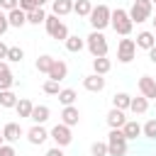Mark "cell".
I'll return each mask as SVG.
<instances>
[{"label": "cell", "instance_id": "6da1fadb", "mask_svg": "<svg viewBox=\"0 0 156 156\" xmlns=\"http://www.w3.org/2000/svg\"><path fill=\"white\" fill-rule=\"evenodd\" d=\"M110 24H112V29L117 32V34H122V37H129V32H132V20H129V15H127V10H122V7H115L112 12H110Z\"/></svg>", "mask_w": 156, "mask_h": 156}, {"label": "cell", "instance_id": "7a4b0ae2", "mask_svg": "<svg viewBox=\"0 0 156 156\" xmlns=\"http://www.w3.org/2000/svg\"><path fill=\"white\" fill-rule=\"evenodd\" d=\"M85 46H88V51H90L95 58L107 56V39H105L102 32H90V34L85 37Z\"/></svg>", "mask_w": 156, "mask_h": 156}, {"label": "cell", "instance_id": "3957f363", "mask_svg": "<svg viewBox=\"0 0 156 156\" xmlns=\"http://www.w3.org/2000/svg\"><path fill=\"white\" fill-rule=\"evenodd\" d=\"M127 154V139L122 129H112L107 134V156H124Z\"/></svg>", "mask_w": 156, "mask_h": 156}, {"label": "cell", "instance_id": "277c9868", "mask_svg": "<svg viewBox=\"0 0 156 156\" xmlns=\"http://www.w3.org/2000/svg\"><path fill=\"white\" fill-rule=\"evenodd\" d=\"M110 7L107 5H98V7H93L90 10V15H88V20H90V24H93V32H102L107 24H110Z\"/></svg>", "mask_w": 156, "mask_h": 156}, {"label": "cell", "instance_id": "5b68a950", "mask_svg": "<svg viewBox=\"0 0 156 156\" xmlns=\"http://www.w3.org/2000/svg\"><path fill=\"white\" fill-rule=\"evenodd\" d=\"M44 24H46V32H49L51 39H58V41H66V39H68V27H66L56 15H46Z\"/></svg>", "mask_w": 156, "mask_h": 156}, {"label": "cell", "instance_id": "8992f818", "mask_svg": "<svg viewBox=\"0 0 156 156\" xmlns=\"http://www.w3.org/2000/svg\"><path fill=\"white\" fill-rule=\"evenodd\" d=\"M151 2L149 0H134V5H132V10L127 12L129 15V20H132V24L136 22V24H141V22H146L149 17H151Z\"/></svg>", "mask_w": 156, "mask_h": 156}, {"label": "cell", "instance_id": "52a82bcc", "mask_svg": "<svg viewBox=\"0 0 156 156\" xmlns=\"http://www.w3.org/2000/svg\"><path fill=\"white\" fill-rule=\"evenodd\" d=\"M49 136L56 141V146H68L71 144V139H73V134H71V127H66V124H56L51 132H49Z\"/></svg>", "mask_w": 156, "mask_h": 156}, {"label": "cell", "instance_id": "ba28073f", "mask_svg": "<svg viewBox=\"0 0 156 156\" xmlns=\"http://www.w3.org/2000/svg\"><path fill=\"white\" fill-rule=\"evenodd\" d=\"M134 51H136L134 39H122L119 46H117V58H119L122 63H129V61L134 58Z\"/></svg>", "mask_w": 156, "mask_h": 156}, {"label": "cell", "instance_id": "9c48e42d", "mask_svg": "<svg viewBox=\"0 0 156 156\" xmlns=\"http://www.w3.org/2000/svg\"><path fill=\"white\" fill-rule=\"evenodd\" d=\"M139 90H141V98L156 100V80H154L151 76H141V78H139Z\"/></svg>", "mask_w": 156, "mask_h": 156}, {"label": "cell", "instance_id": "30bf717a", "mask_svg": "<svg viewBox=\"0 0 156 156\" xmlns=\"http://www.w3.org/2000/svg\"><path fill=\"white\" fill-rule=\"evenodd\" d=\"M46 76H49V80H56V83H61V80L68 76V66H66L63 61L54 58V66H51V71H49Z\"/></svg>", "mask_w": 156, "mask_h": 156}, {"label": "cell", "instance_id": "8fae6325", "mask_svg": "<svg viewBox=\"0 0 156 156\" xmlns=\"http://www.w3.org/2000/svg\"><path fill=\"white\" fill-rule=\"evenodd\" d=\"M78 119H80V112H78V107H76V105L63 107V112H61V124H66V127H76V124H78Z\"/></svg>", "mask_w": 156, "mask_h": 156}, {"label": "cell", "instance_id": "7c38bea8", "mask_svg": "<svg viewBox=\"0 0 156 156\" xmlns=\"http://www.w3.org/2000/svg\"><path fill=\"white\" fill-rule=\"evenodd\" d=\"M83 88H85V90H90V93H100V90L105 88V78H102V76H98V73L85 76V78H83Z\"/></svg>", "mask_w": 156, "mask_h": 156}, {"label": "cell", "instance_id": "4fadbf2b", "mask_svg": "<svg viewBox=\"0 0 156 156\" xmlns=\"http://www.w3.org/2000/svg\"><path fill=\"white\" fill-rule=\"evenodd\" d=\"M20 136H22V127H20L17 122H7V124L2 127V139H5V141L12 144V141H17Z\"/></svg>", "mask_w": 156, "mask_h": 156}, {"label": "cell", "instance_id": "5bb4252c", "mask_svg": "<svg viewBox=\"0 0 156 156\" xmlns=\"http://www.w3.org/2000/svg\"><path fill=\"white\" fill-rule=\"evenodd\" d=\"M49 115H51V110H49L46 105H34V107H32V115H29V119H32L34 124H44V122L49 119Z\"/></svg>", "mask_w": 156, "mask_h": 156}, {"label": "cell", "instance_id": "9a60e30c", "mask_svg": "<svg viewBox=\"0 0 156 156\" xmlns=\"http://www.w3.org/2000/svg\"><path fill=\"white\" fill-rule=\"evenodd\" d=\"M124 122H127V117H124L122 110H115V107H112V110L107 112V124H110V129H122Z\"/></svg>", "mask_w": 156, "mask_h": 156}, {"label": "cell", "instance_id": "2e32d148", "mask_svg": "<svg viewBox=\"0 0 156 156\" xmlns=\"http://www.w3.org/2000/svg\"><path fill=\"white\" fill-rule=\"evenodd\" d=\"M27 139H29L32 144H44V141L49 139V132H46L41 124H34V127L27 132Z\"/></svg>", "mask_w": 156, "mask_h": 156}, {"label": "cell", "instance_id": "e0dca14e", "mask_svg": "<svg viewBox=\"0 0 156 156\" xmlns=\"http://www.w3.org/2000/svg\"><path fill=\"white\" fill-rule=\"evenodd\" d=\"M122 134H124L127 141H129V139H136V136L141 134V124H139L136 119H127L124 127H122Z\"/></svg>", "mask_w": 156, "mask_h": 156}, {"label": "cell", "instance_id": "ac0fdd59", "mask_svg": "<svg viewBox=\"0 0 156 156\" xmlns=\"http://www.w3.org/2000/svg\"><path fill=\"white\" fill-rule=\"evenodd\" d=\"M7 22H10V27H22V24H27V12L15 7L7 12Z\"/></svg>", "mask_w": 156, "mask_h": 156}, {"label": "cell", "instance_id": "d6986e66", "mask_svg": "<svg viewBox=\"0 0 156 156\" xmlns=\"http://www.w3.org/2000/svg\"><path fill=\"white\" fill-rule=\"evenodd\" d=\"M139 49H151V46H156V37H154V32H139L136 34V41H134Z\"/></svg>", "mask_w": 156, "mask_h": 156}, {"label": "cell", "instance_id": "ffe728a7", "mask_svg": "<svg viewBox=\"0 0 156 156\" xmlns=\"http://www.w3.org/2000/svg\"><path fill=\"white\" fill-rule=\"evenodd\" d=\"M51 10H54V15H56V17H63V15L73 12V0H54Z\"/></svg>", "mask_w": 156, "mask_h": 156}, {"label": "cell", "instance_id": "44dd1931", "mask_svg": "<svg viewBox=\"0 0 156 156\" xmlns=\"http://www.w3.org/2000/svg\"><path fill=\"white\" fill-rule=\"evenodd\" d=\"M63 44H66V49H68V51H71V54H78V51H80V49H83V46H85V39H80V37H78V34H73V37H71V34H68V39H66V41H63Z\"/></svg>", "mask_w": 156, "mask_h": 156}, {"label": "cell", "instance_id": "7402d4cb", "mask_svg": "<svg viewBox=\"0 0 156 156\" xmlns=\"http://www.w3.org/2000/svg\"><path fill=\"white\" fill-rule=\"evenodd\" d=\"M56 98H58V102H61L63 107H68V105H73V102H76V98H78V93H76L73 88H63V90H61V93H58Z\"/></svg>", "mask_w": 156, "mask_h": 156}, {"label": "cell", "instance_id": "603a6c76", "mask_svg": "<svg viewBox=\"0 0 156 156\" xmlns=\"http://www.w3.org/2000/svg\"><path fill=\"white\" fill-rule=\"evenodd\" d=\"M110 68H112L110 58H105V56H100V58H93V71H95L98 76H105Z\"/></svg>", "mask_w": 156, "mask_h": 156}, {"label": "cell", "instance_id": "cb8c5ba5", "mask_svg": "<svg viewBox=\"0 0 156 156\" xmlns=\"http://www.w3.org/2000/svg\"><path fill=\"white\" fill-rule=\"evenodd\" d=\"M129 102H132V98H129L127 93H117V95L112 98V107H115V110H122V112L129 110Z\"/></svg>", "mask_w": 156, "mask_h": 156}, {"label": "cell", "instance_id": "d4e9b609", "mask_svg": "<svg viewBox=\"0 0 156 156\" xmlns=\"http://www.w3.org/2000/svg\"><path fill=\"white\" fill-rule=\"evenodd\" d=\"M129 110H132L134 115H144V112L149 110V100H146V98H132Z\"/></svg>", "mask_w": 156, "mask_h": 156}, {"label": "cell", "instance_id": "484cf974", "mask_svg": "<svg viewBox=\"0 0 156 156\" xmlns=\"http://www.w3.org/2000/svg\"><path fill=\"white\" fill-rule=\"evenodd\" d=\"M90 10H93L90 0H76V2H73V12H76L78 17H88Z\"/></svg>", "mask_w": 156, "mask_h": 156}, {"label": "cell", "instance_id": "4316f807", "mask_svg": "<svg viewBox=\"0 0 156 156\" xmlns=\"http://www.w3.org/2000/svg\"><path fill=\"white\" fill-rule=\"evenodd\" d=\"M51 66H54V56L44 54V56H39V58H37V71H39V73H49V71H51Z\"/></svg>", "mask_w": 156, "mask_h": 156}, {"label": "cell", "instance_id": "83f0119b", "mask_svg": "<svg viewBox=\"0 0 156 156\" xmlns=\"http://www.w3.org/2000/svg\"><path fill=\"white\" fill-rule=\"evenodd\" d=\"M17 105V95L12 90H0V107H15Z\"/></svg>", "mask_w": 156, "mask_h": 156}, {"label": "cell", "instance_id": "f1b7e54d", "mask_svg": "<svg viewBox=\"0 0 156 156\" xmlns=\"http://www.w3.org/2000/svg\"><path fill=\"white\" fill-rule=\"evenodd\" d=\"M32 107H34V105H32L27 98L17 100V105H15V110H17V115H20V117H29V115H32Z\"/></svg>", "mask_w": 156, "mask_h": 156}, {"label": "cell", "instance_id": "f546056e", "mask_svg": "<svg viewBox=\"0 0 156 156\" xmlns=\"http://www.w3.org/2000/svg\"><path fill=\"white\" fill-rule=\"evenodd\" d=\"M44 20H46V12H44L41 7H39V10H32V12H27V22H29V24H41Z\"/></svg>", "mask_w": 156, "mask_h": 156}, {"label": "cell", "instance_id": "4dcf8cb0", "mask_svg": "<svg viewBox=\"0 0 156 156\" xmlns=\"http://www.w3.org/2000/svg\"><path fill=\"white\" fill-rule=\"evenodd\" d=\"M44 2H46V0H20V10H24V12H32V10H39Z\"/></svg>", "mask_w": 156, "mask_h": 156}, {"label": "cell", "instance_id": "1f68e13d", "mask_svg": "<svg viewBox=\"0 0 156 156\" xmlns=\"http://www.w3.org/2000/svg\"><path fill=\"white\" fill-rule=\"evenodd\" d=\"M12 83H15V76H12V71H5V73H0V90H10V88H12Z\"/></svg>", "mask_w": 156, "mask_h": 156}, {"label": "cell", "instance_id": "d6a6232c", "mask_svg": "<svg viewBox=\"0 0 156 156\" xmlns=\"http://www.w3.org/2000/svg\"><path fill=\"white\" fill-rule=\"evenodd\" d=\"M141 132H144V136H149V139H156V117H151L144 127H141Z\"/></svg>", "mask_w": 156, "mask_h": 156}, {"label": "cell", "instance_id": "836d02e7", "mask_svg": "<svg viewBox=\"0 0 156 156\" xmlns=\"http://www.w3.org/2000/svg\"><path fill=\"white\" fill-rule=\"evenodd\" d=\"M22 58H24V51H22L20 46H10V49H7V61H15V63H17V61H22Z\"/></svg>", "mask_w": 156, "mask_h": 156}, {"label": "cell", "instance_id": "e575fe53", "mask_svg": "<svg viewBox=\"0 0 156 156\" xmlns=\"http://www.w3.org/2000/svg\"><path fill=\"white\" fill-rule=\"evenodd\" d=\"M90 151H93V156H107V144L105 141H95L90 146Z\"/></svg>", "mask_w": 156, "mask_h": 156}, {"label": "cell", "instance_id": "d590c367", "mask_svg": "<svg viewBox=\"0 0 156 156\" xmlns=\"http://www.w3.org/2000/svg\"><path fill=\"white\" fill-rule=\"evenodd\" d=\"M44 93H46V95H58L61 88H58L56 80H46V83H44Z\"/></svg>", "mask_w": 156, "mask_h": 156}, {"label": "cell", "instance_id": "8d00e7d4", "mask_svg": "<svg viewBox=\"0 0 156 156\" xmlns=\"http://www.w3.org/2000/svg\"><path fill=\"white\" fill-rule=\"evenodd\" d=\"M15 7H20V0H0V10H15Z\"/></svg>", "mask_w": 156, "mask_h": 156}, {"label": "cell", "instance_id": "74e56055", "mask_svg": "<svg viewBox=\"0 0 156 156\" xmlns=\"http://www.w3.org/2000/svg\"><path fill=\"white\" fill-rule=\"evenodd\" d=\"M10 29V22H7V15H0V37Z\"/></svg>", "mask_w": 156, "mask_h": 156}, {"label": "cell", "instance_id": "f35d334b", "mask_svg": "<svg viewBox=\"0 0 156 156\" xmlns=\"http://www.w3.org/2000/svg\"><path fill=\"white\" fill-rule=\"evenodd\" d=\"M0 156H17V154H15V149H12L10 144H2V146H0Z\"/></svg>", "mask_w": 156, "mask_h": 156}, {"label": "cell", "instance_id": "ab89813d", "mask_svg": "<svg viewBox=\"0 0 156 156\" xmlns=\"http://www.w3.org/2000/svg\"><path fill=\"white\" fill-rule=\"evenodd\" d=\"M46 156H63V149H61V146H54V149L46 151Z\"/></svg>", "mask_w": 156, "mask_h": 156}, {"label": "cell", "instance_id": "60d3db41", "mask_svg": "<svg viewBox=\"0 0 156 156\" xmlns=\"http://www.w3.org/2000/svg\"><path fill=\"white\" fill-rule=\"evenodd\" d=\"M7 49H10V46H5V44L0 41V61H7Z\"/></svg>", "mask_w": 156, "mask_h": 156}, {"label": "cell", "instance_id": "b9f144b4", "mask_svg": "<svg viewBox=\"0 0 156 156\" xmlns=\"http://www.w3.org/2000/svg\"><path fill=\"white\" fill-rule=\"evenodd\" d=\"M149 61H151V63H156V46H151V49H149Z\"/></svg>", "mask_w": 156, "mask_h": 156}, {"label": "cell", "instance_id": "7bdbcfd3", "mask_svg": "<svg viewBox=\"0 0 156 156\" xmlns=\"http://www.w3.org/2000/svg\"><path fill=\"white\" fill-rule=\"evenodd\" d=\"M5 71H10V66H7V61H0V73H5Z\"/></svg>", "mask_w": 156, "mask_h": 156}, {"label": "cell", "instance_id": "ee69618b", "mask_svg": "<svg viewBox=\"0 0 156 156\" xmlns=\"http://www.w3.org/2000/svg\"><path fill=\"white\" fill-rule=\"evenodd\" d=\"M2 144H5V139H2V134H0V146H2Z\"/></svg>", "mask_w": 156, "mask_h": 156}, {"label": "cell", "instance_id": "f6af8a7d", "mask_svg": "<svg viewBox=\"0 0 156 156\" xmlns=\"http://www.w3.org/2000/svg\"><path fill=\"white\" fill-rule=\"evenodd\" d=\"M149 2H151V5H156V0H149Z\"/></svg>", "mask_w": 156, "mask_h": 156}, {"label": "cell", "instance_id": "bcb514c9", "mask_svg": "<svg viewBox=\"0 0 156 156\" xmlns=\"http://www.w3.org/2000/svg\"><path fill=\"white\" fill-rule=\"evenodd\" d=\"M154 27H156V20H154Z\"/></svg>", "mask_w": 156, "mask_h": 156}, {"label": "cell", "instance_id": "7dc6e473", "mask_svg": "<svg viewBox=\"0 0 156 156\" xmlns=\"http://www.w3.org/2000/svg\"><path fill=\"white\" fill-rule=\"evenodd\" d=\"M154 37H156V32H154Z\"/></svg>", "mask_w": 156, "mask_h": 156}, {"label": "cell", "instance_id": "c3c4849f", "mask_svg": "<svg viewBox=\"0 0 156 156\" xmlns=\"http://www.w3.org/2000/svg\"><path fill=\"white\" fill-rule=\"evenodd\" d=\"M0 15H2V10H0Z\"/></svg>", "mask_w": 156, "mask_h": 156}]
</instances>
